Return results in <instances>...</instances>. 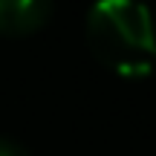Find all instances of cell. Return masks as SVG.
<instances>
[{"label":"cell","instance_id":"cell-2","mask_svg":"<svg viewBox=\"0 0 156 156\" xmlns=\"http://www.w3.org/2000/svg\"><path fill=\"white\" fill-rule=\"evenodd\" d=\"M52 6L46 0H0V35L23 38L46 26Z\"/></svg>","mask_w":156,"mask_h":156},{"label":"cell","instance_id":"cell-1","mask_svg":"<svg viewBox=\"0 0 156 156\" xmlns=\"http://www.w3.org/2000/svg\"><path fill=\"white\" fill-rule=\"evenodd\" d=\"M87 41L95 58L124 78L151 75L156 67V23L142 3H95L87 15Z\"/></svg>","mask_w":156,"mask_h":156},{"label":"cell","instance_id":"cell-3","mask_svg":"<svg viewBox=\"0 0 156 156\" xmlns=\"http://www.w3.org/2000/svg\"><path fill=\"white\" fill-rule=\"evenodd\" d=\"M0 156H32L23 145H17L15 139H9V136H0Z\"/></svg>","mask_w":156,"mask_h":156}]
</instances>
